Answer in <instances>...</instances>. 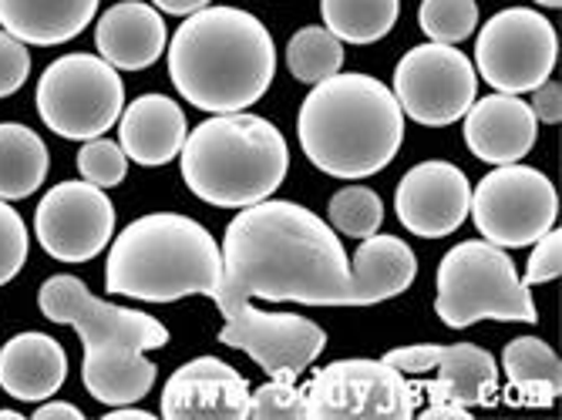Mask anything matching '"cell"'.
<instances>
[{
    "label": "cell",
    "mask_w": 562,
    "mask_h": 420,
    "mask_svg": "<svg viewBox=\"0 0 562 420\" xmlns=\"http://www.w3.org/2000/svg\"><path fill=\"white\" fill-rule=\"evenodd\" d=\"M216 306L260 296L267 303L350 306V259L330 223L306 205L263 198L239 208L223 239Z\"/></svg>",
    "instance_id": "1"
},
{
    "label": "cell",
    "mask_w": 562,
    "mask_h": 420,
    "mask_svg": "<svg viewBox=\"0 0 562 420\" xmlns=\"http://www.w3.org/2000/svg\"><path fill=\"white\" fill-rule=\"evenodd\" d=\"M273 75L270 31L239 8H202L169 41V78L199 112H246L270 91Z\"/></svg>",
    "instance_id": "2"
},
{
    "label": "cell",
    "mask_w": 562,
    "mask_h": 420,
    "mask_svg": "<svg viewBox=\"0 0 562 420\" xmlns=\"http://www.w3.org/2000/svg\"><path fill=\"white\" fill-rule=\"evenodd\" d=\"M37 306L50 323L78 330L81 381L98 404L122 407L151 394L159 366L145 353L169 343V330L151 313L98 299L78 276H50L37 290Z\"/></svg>",
    "instance_id": "3"
},
{
    "label": "cell",
    "mask_w": 562,
    "mask_h": 420,
    "mask_svg": "<svg viewBox=\"0 0 562 420\" xmlns=\"http://www.w3.org/2000/svg\"><path fill=\"white\" fill-rule=\"evenodd\" d=\"M306 162L334 179L384 172L404 141V112L394 91L371 75H334L311 88L296 115Z\"/></svg>",
    "instance_id": "4"
},
{
    "label": "cell",
    "mask_w": 562,
    "mask_h": 420,
    "mask_svg": "<svg viewBox=\"0 0 562 420\" xmlns=\"http://www.w3.org/2000/svg\"><path fill=\"white\" fill-rule=\"evenodd\" d=\"M223 280V249L213 232L179 213H151L128 223L105 266V290L138 303L213 296Z\"/></svg>",
    "instance_id": "5"
},
{
    "label": "cell",
    "mask_w": 562,
    "mask_h": 420,
    "mask_svg": "<svg viewBox=\"0 0 562 420\" xmlns=\"http://www.w3.org/2000/svg\"><path fill=\"white\" fill-rule=\"evenodd\" d=\"M286 172V138L260 115H213L192 128L182 145L189 192L216 208H246L277 195Z\"/></svg>",
    "instance_id": "6"
},
{
    "label": "cell",
    "mask_w": 562,
    "mask_h": 420,
    "mask_svg": "<svg viewBox=\"0 0 562 420\" xmlns=\"http://www.w3.org/2000/svg\"><path fill=\"white\" fill-rule=\"evenodd\" d=\"M435 313L448 330H469L482 320L536 323L539 313L513 256L488 239L458 242L438 262Z\"/></svg>",
    "instance_id": "7"
},
{
    "label": "cell",
    "mask_w": 562,
    "mask_h": 420,
    "mask_svg": "<svg viewBox=\"0 0 562 420\" xmlns=\"http://www.w3.org/2000/svg\"><path fill=\"white\" fill-rule=\"evenodd\" d=\"M34 104L41 122L55 135L68 141H91L119 125L125 88L119 68L105 58L75 50L44 68Z\"/></svg>",
    "instance_id": "8"
},
{
    "label": "cell",
    "mask_w": 562,
    "mask_h": 420,
    "mask_svg": "<svg viewBox=\"0 0 562 420\" xmlns=\"http://www.w3.org/2000/svg\"><path fill=\"white\" fill-rule=\"evenodd\" d=\"M311 420H412L418 387L387 360H337L303 384Z\"/></svg>",
    "instance_id": "9"
},
{
    "label": "cell",
    "mask_w": 562,
    "mask_h": 420,
    "mask_svg": "<svg viewBox=\"0 0 562 420\" xmlns=\"http://www.w3.org/2000/svg\"><path fill=\"white\" fill-rule=\"evenodd\" d=\"M469 216L475 229L502 246L522 249L549 232L559 219V195L549 175L522 162L495 166L472 192Z\"/></svg>",
    "instance_id": "10"
},
{
    "label": "cell",
    "mask_w": 562,
    "mask_h": 420,
    "mask_svg": "<svg viewBox=\"0 0 562 420\" xmlns=\"http://www.w3.org/2000/svg\"><path fill=\"white\" fill-rule=\"evenodd\" d=\"M559 37L546 14L532 8H505L485 21L475 41V65L488 88L526 94L552 78Z\"/></svg>",
    "instance_id": "11"
},
{
    "label": "cell",
    "mask_w": 562,
    "mask_h": 420,
    "mask_svg": "<svg viewBox=\"0 0 562 420\" xmlns=\"http://www.w3.org/2000/svg\"><path fill=\"white\" fill-rule=\"evenodd\" d=\"M394 98L404 118L428 128H445L472 109L479 75L469 55L454 44H418L394 68Z\"/></svg>",
    "instance_id": "12"
},
{
    "label": "cell",
    "mask_w": 562,
    "mask_h": 420,
    "mask_svg": "<svg viewBox=\"0 0 562 420\" xmlns=\"http://www.w3.org/2000/svg\"><path fill=\"white\" fill-rule=\"evenodd\" d=\"M220 313L226 317V327L220 330V343L243 350L270 381L296 384L300 374L327 347L324 327L300 317V313H267L249 306V299L233 303Z\"/></svg>",
    "instance_id": "13"
},
{
    "label": "cell",
    "mask_w": 562,
    "mask_h": 420,
    "mask_svg": "<svg viewBox=\"0 0 562 420\" xmlns=\"http://www.w3.org/2000/svg\"><path fill=\"white\" fill-rule=\"evenodd\" d=\"M34 232L44 252L58 262H88L109 249L115 236V205L91 182H61L47 189L37 213Z\"/></svg>",
    "instance_id": "14"
},
{
    "label": "cell",
    "mask_w": 562,
    "mask_h": 420,
    "mask_svg": "<svg viewBox=\"0 0 562 420\" xmlns=\"http://www.w3.org/2000/svg\"><path fill=\"white\" fill-rule=\"evenodd\" d=\"M472 182L451 162H422L407 169L397 185L394 213L407 232L422 239H445L469 219Z\"/></svg>",
    "instance_id": "15"
},
{
    "label": "cell",
    "mask_w": 562,
    "mask_h": 420,
    "mask_svg": "<svg viewBox=\"0 0 562 420\" xmlns=\"http://www.w3.org/2000/svg\"><path fill=\"white\" fill-rule=\"evenodd\" d=\"M249 384L216 356H195L169 377L162 390L166 420H246Z\"/></svg>",
    "instance_id": "16"
},
{
    "label": "cell",
    "mask_w": 562,
    "mask_h": 420,
    "mask_svg": "<svg viewBox=\"0 0 562 420\" xmlns=\"http://www.w3.org/2000/svg\"><path fill=\"white\" fill-rule=\"evenodd\" d=\"M539 138V122L519 94H488L465 112V145L479 162H522Z\"/></svg>",
    "instance_id": "17"
},
{
    "label": "cell",
    "mask_w": 562,
    "mask_h": 420,
    "mask_svg": "<svg viewBox=\"0 0 562 420\" xmlns=\"http://www.w3.org/2000/svg\"><path fill=\"white\" fill-rule=\"evenodd\" d=\"M98 55L119 71H142L151 68L169 44V31L162 14L142 4V0H122L98 18L94 27Z\"/></svg>",
    "instance_id": "18"
},
{
    "label": "cell",
    "mask_w": 562,
    "mask_h": 420,
    "mask_svg": "<svg viewBox=\"0 0 562 420\" xmlns=\"http://www.w3.org/2000/svg\"><path fill=\"white\" fill-rule=\"evenodd\" d=\"M189 135L186 112L169 94H142L119 115V145L145 169L169 166Z\"/></svg>",
    "instance_id": "19"
},
{
    "label": "cell",
    "mask_w": 562,
    "mask_h": 420,
    "mask_svg": "<svg viewBox=\"0 0 562 420\" xmlns=\"http://www.w3.org/2000/svg\"><path fill=\"white\" fill-rule=\"evenodd\" d=\"M68 377V353L47 333H18L0 347V387L4 394L41 404L55 397Z\"/></svg>",
    "instance_id": "20"
},
{
    "label": "cell",
    "mask_w": 562,
    "mask_h": 420,
    "mask_svg": "<svg viewBox=\"0 0 562 420\" xmlns=\"http://www.w3.org/2000/svg\"><path fill=\"white\" fill-rule=\"evenodd\" d=\"M418 276L415 249L397 236H368L350 262V306H374L412 290Z\"/></svg>",
    "instance_id": "21"
},
{
    "label": "cell",
    "mask_w": 562,
    "mask_h": 420,
    "mask_svg": "<svg viewBox=\"0 0 562 420\" xmlns=\"http://www.w3.org/2000/svg\"><path fill=\"white\" fill-rule=\"evenodd\" d=\"M435 371H438V381L415 384L425 404L451 400L462 407H488L498 397V363L485 347H475V343L441 347Z\"/></svg>",
    "instance_id": "22"
},
{
    "label": "cell",
    "mask_w": 562,
    "mask_h": 420,
    "mask_svg": "<svg viewBox=\"0 0 562 420\" xmlns=\"http://www.w3.org/2000/svg\"><path fill=\"white\" fill-rule=\"evenodd\" d=\"M94 14L98 0H0V27L37 47H55L78 37Z\"/></svg>",
    "instance_id": "23"
},
{
    "label": "cell",
    "mask_w": 562,
    "mask_h": 420,
    "mask_svg": "<svg viewBox=\"0 0 562 420\" xmlns=\"http://www.w3.org/2000/svg\"><path fill=\"white\" fill-rule=\"evenodd\" d=\"M502 371L508 381L505 400L522 407H552L562 394V366L555 350L539 337H516L502 350Z\"/></svg>",
    "instance_id": "24"
},
{
    "label": "cell",
    "mask_w": 562,
    "mask_h": 420,
    "mask_svg": "<svg viewBox=\"0 0 562 420\" xmlns=\"http://www.w3.org/2000/svg\"><path fill=\"white\" fill-rule=\"evenodd\" d=\"M50 172V155L41 135L18 122H0V198L21 202L34 195Z\"/></svg>",
    "instance_id": "25"
},
{
    "label": "cell",
    "mask_w": 562,
    "mask_h": 420,
    "mask_svg": "<svg viewBox=\"0 0 562 420\" xmlns=\"http://www.w3.org/2000/svg\"><path fill=\"white\" fill-rule=\"evenodd\" d=\"M324 24L347 44H374L401 18V0H321Z\"/></svg>",
    "instance_id": "26"
},
{
    "label": "cell",
    "mask_w": 562,
    "mask_h": 420,
    "mask_svg": "<svg viewBox=\"0 0 562 420\" xmlns=\"http://www.w3.org/2000/svg\"><path fill=\"white\" fill-rule=\"evenodd\" d=\"M344 65V41L327 27H300L286 44V68L303 84H321Z\"/></svg>",
    "instance_id": "27"
},
{
    "label": "cell",
    "mask_w": 562,
    "mask_h": 420,
    "mask_svg": "<svg viewBox=\"0 0 562 420\" xmlns=\"http://www.w3.org/2000/svg\"><path fill=\"white\" fill-rule=\"evenodd\" d=\"M327 219H330L334 229H340L350 239H368L384 223V202H381V195L374 189L350 185V189H340L330 198Z\"/></svg>",
    "instance_id": "28"
},
{
    "label": "cell",
    "mask_w": 562,
    "mask_h": 420,
    "mask_svg": "<svg viewBox=\"0 0 562 420\" xmlns=\"http://www.w3.org/2000/svg\"><path fill=\"white\" fill-rule=\"evenodd\" d=\"M418 24L438 44H462L479 27V4L475 0H422Z\"/></svg>",
    "instance_id": "29"
},
{
    "label": "cell",
    "mask_w": 562,
    "mask_h": 420,
    "mask_svg": "<svg viewBox=\"0 0 562 420\" xmlns=\"http://www.w3.org/2000/svg\"><path fill=\"white\" fill-rule=\"evenodd\" d=\"M78 172L85 182L98 185V189H115L125 182L128 172V155L122 151L119 141L109 138H91L81 145L78 151Z\"/></svg>",
    "instance_id": "30"
},
{
    "label": "cell",
    "mask_w": 562,
    "mask_h": 420,
    "mask_svg": "<svg viewBox=\"0 0 562 420\" xmlns=\"http://www.w3.org/2000/svg\"><path fill=\"white\" fill-rule=\"evenodd\" d=\"M246 417H252V420H311V410H306L303 387H296L290 381H270L260 390H249Z\"/></svg>",
    "instance_id": "31"
},
{
    "label": "cell",
    "mask_w": 562,
    "mask_h": 420,
    "mask_svg": "<svg viewBox=\"0 0 562 420\" xmlns=\"http://www.w3.org/2000/svg\"><path fill=\"white\" fill-rule=\"evenodd\" d=\"M27 249H31V236L24 219L18 216V208H11L0 198V286L11 283L24 270Z\"/></svg>",
    "instance_id": "32"
},
{
    "label": "cell",
    "mask_w": 562,
    "mask_h": 420,
    "mask_svg": "<svg viewBox=\"0 0 562 420\" xmlns=\"http://www.w3.org/2000/svg\"><path fill=\"white\" fill-rule=\"evenodd\" d=\"M532 246L536 249L529 256V266H526L522 283L526 286H539V283L559 280V273H562V232H559V226H552L549 232H542Z\"/></svg>",
    "instance_id": "33"
},
{
    "label": "cell",
    "mask_w": 562,
    "mask_h": 420,
    "mask_svg": "<svg viewBox=\"0 0 562 420\" xmlns=\"http://www.w3.org/2000/svg\"><path fill=\"white\" fill-rule=\"evenodd\" d=\"M27 75H31V55H27L24 41H18L8 31H0V98L21 91Z\"/></svg>",
    "instance_id": "34"
},
{
    "label": "cell",
    "mask_w": 562,
    "mask_h": 420,
    "mask_svg": "<svg viewBox=\"0 0 562 420\" xmlns=\"http://www.w3.org/2000/svg\"><path fill=\"white\" fill-rule=\"evenodd\" d=\"M441 356V343H418V347H394L381 360H387L401 374H428Z\"/></svg>",
    "instance_id": "35"
},
{
    "label": "cell",
    "mask_w": 562,
    "mask_h": 420,
    "mask_svg": "<svg viewBox=\"0 0 562 420\" xmlns=\"http://www.w3.org/2000/svg\"><path fill=\"white\" fill-rule=\"evenodd\" d=\"M532 115L536 122H546V125H559L562 118V84L559 81H542L536 91H532Z\"/></svg>",
    "instance_id": "36"
},
{
    "label": "cell",
    "mask_w": 562,
    "mask_h": 420,
    "mask_svg": "<svg viewBox=\"0 0 562 420\" xmlns=\"http://www.w3.org/2000/svg\"><path fill=\"white\" fill-rule=\"evenodd\" d=\"M422 420H472V410L462 404H451V400H438V404H425L418 407Z\"/></svg>",
    "instance_id": "37"
},
{
    "label": "cell",
    "mask_w": 562,
    "mask_h": 420,
    "mask_svg": "<svg viewBox=\"0 0 562 420\" xmlns=\"http://www.w3.org/2000/svg\"><path fill=\"white\" fill-rule=\"evenodd\" d=\"M34 420H85V413L65 400H41V407L34 410Z\"/></svg>",
    "instance_id": "38"
},
{
    "label": "cell",
    "mask_w": 562,
    "mask_h": 420,
    "mask_svg": "<svg viewBox=\"0 0 562 420\" xmlns=\"http://www.w3.org/2000/svg\"><path fill=\"white\" fill-rule=\"evenodd\" d=\"M213 0H151V8H159L166 14H176V18H189L202 8H210Z\"/></svg>",
    "instance_id": "39"
},
{
    "label": "cell",
    "mask_w": 562,
    "mask_h": 420,
    "mask_svg": "<svg viewBox=\"0 0 562 420\" xmlns=\"http://www.w3.org/2000/svg\"><path fill=\"white\" fill-rule=\"evenodd\" d=\"M105 420H151V413H148V410H138V407H132V404H122L119 410H109Z\"/></svg>",
    "instance_id": "40"
},
{
    "label": "cell",
    "mask_w": 562,
    "mask_h": 420,
    "mask_svg": "<svg viewBox=\"0 0 562 420\" xmlns=\"http://www.w3.org/2000/svg\"><path fill=\"white\" fill-rule=\"evenodd\" d=\"M536 4H539V8H555V11H559V8H562V0H536Z\"/></svg>",
    "instance_id": "41"
},
{
    "label": "cell",
    "mask_w": 562,
    "mask_h": 420,
    "mask_svg": "<svg viewBox=\"0 0 562 420\" xmlns=\"http://www.w3.org/2000/svg\"><path fill=\"white\" fill-rule=\"evenodd\" d=\"M0 420H21L18 410H0Z\"/></svg>",
    "instance_id": "42"
}]
</instances>
